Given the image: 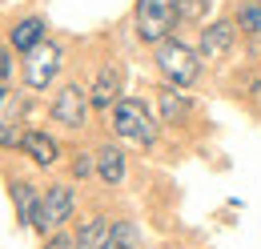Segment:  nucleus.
<instances>
[{"label": "nucleus", "mask_w": 261, "mask_h": 249, "mask_svg": "<svg viewBox=\"0 0 261 249\" xmlns=\"http://www.w3.org/2000/svg\"><path fill=\"white\" fill-rule=\"evenodd\" d=\"M100 249H137V229H133L129 221H117V225L109 229V237H105Z\"/></svg>", "instance_id": "4468645a"}, {"label": "nucleus", "mask_w": 261, "mask_h": 249, "mask_svg": "<svg viewBox=\"0 0 261 249\" xmlns=\"http://www.w3.org/2000/svg\"><path fill=\"white\" fill-rule=\"evenodd\" d=\"M12 201H16V213H20V221L36 225V213H40V193H36L29 181H16V185H12Z\"/></svg>", "instance_id": "f8f14e48"}, {"label": "nucleus", "mask_w": 261, "mask_h": 249, "mask_svg": "<svg viewBox=\"0 0 261 249\" xmlns=\"http://www.w3.org/2000/svg\"><path fill=\"white\" fill-rule=\"evenodd\" d=\"M185 109H189V101H185L181 93H173V89H169V93H161V117H165L169 124L181 121V117H185Z\"/></svg>", "instance_id": "2eb2a0df"}, {"label": "nucleus", "mask_w": 261, "mask_h": 249, "mask_svg": "<svg viewBox=\"0 0 261 249\" xmlns=\"http://www.w3.org/2000/svg\"><path fill=\"white\" fill-rule=\"evenodd\" d=\"M12 72V61H8V53H4V44H0V81Z\"/></svg>", "instance_id": "6ab92c4d"}, {"label": "nucleus", "mask_w": 261, "mask_h": 249, "mask_svg": "<svg viewBox=\"0 0 261 249\" xmlns=\"http://www.w3.org/2000/svg\"><path fill=\"white\" fill-rule=\"evenodd\" d=\"M113 129H117V137H125L133 145H153V137H157V124L149 117V109L133 96H121L113 105Z\"/></svg>", "instance_id": "f257e3e1"}, {"label": "nucleus", "mask_w": 261, "mask_h": 249, "mask_svg": "<svg viewBox=\"0 0 261 249\" xmlns=\"http://www.w3.org/2000/svg\"><path fill=\"white\" fill-rule=\"evenodd\" d=\"M233 36H237V24H229V20H217V24H209V29H201V61H221L229 48H233Z\"/></svg>", "instance_id": "0eeeda50"}, {"label": "nucleus", "mask_w": 261, "mask_h": 249, "mask_svg": "<svg viewBox=\"0 0 261 249\" xmlns=\"http://www.w3.org/2000/svg\"><path fill=\"white\" fill-rule=\"evenodd\" d=\"M97 173L105 185H121L125 181V153L117 149V145H105L97 153Z\"/></svg>", "instance_id": "9d476101"}, {"label": "nucleus", "mask_w": 261, "mask_h": 249, "mask_svg": "<svg viewBox=\"0 0 261 249\" xmlns=\"http://www.w3.org/2000/svg\"><path fill=\"white\" fill-rule=\"evenodd\" d=\"M209 4H213V0H177V20H185V24H193V20H205Z\"/></svg>", "instance_id": "f3484780"}, {"label": "nucleus", "mask_w": 261, "mask_h": 249, "mask_svg": "<svg viewBox=\"0 0 261 249\" xmlns=\"http://www.w3.org/2000/svg\"><path fill=\"white\" fill-rule=\"evenodd\" d=\"M177 24V0H137V36L145 44H161Z\"/></svg>", "instance_id": "7ed1b4c3"}, {"label": "nucleus", "mask_w": 261, "mask_h": 249, "mask_svg": "<svg viewBox=\"0 0 261 249\" xmlns=\"http://www.w3.org/2000/svg\"><path fill=\"white\" fill-rule=\"evenodd\" d=\"M20 149L33 157L36 165H57V157H61V149H57V141L48 137V133H24V141H20Z\"/></svg>", "instance_id": "1a4fd4ad"}, {"label": "nucleus", "mask_w": 261, "mask_h": 249, "mask_svg": "<svg viewBox=\"0 0 261 249\" xmlns=\"http://www.w3.org/2000/svg\"><path fill=\"white\" fill-rule=\"evenodd\" d=\"M72 217V189L68 185H53L44 189V197H40V213H36V229L44 233H53V229H61L65 221Z\"/></svg>", "instance_id": "39448f33"}, {"label": "nucleus", "mask_w": 261, "mask_h": 249, "mask_svg": "<svg viewBox=\"0 0 261 249\" xmlns=\"http://www.w3.org/2000/svg\"><path fill=\"white\" fill-rule=\"evenodd\" d=\"M40 40H44V20H36V16L20 20V24L12 29V48H16V53H24V57L33 53Z\"/></svg>", "instance_id": "9b49d317"}, {"label": "nucleus", "mask_w": 261, "mask_h": 249, "mask_svg": "<svg viewBox=\"0 0 261 249\" xmlns=\"http://www.w3.org/2000/svg\"><path fill=\"white\" fill-rule=\"evenodd\" d=\"M89 101H93V109H113V105L121 101V68H117V64L100 68V77H97V85H93V93H89Z\"/></svg>", "instance_id": "6e6552de"}, {"label": "nucleus", "mask_w": 261, "mask_h": 249, "mask_svg": "<svg viewBox=\"0 0 261 249\" xmlns=\"http://www.w3.org/2000/svg\"><path fill=\"white\" fill-rule=\"evenodd\" d=\"M93 169H97L93 157H89V153H76V161H72V173H76V177H89Z\"/></svg>", "instance_id": "a211bd4d"}, {"label": "nucleus", "mask_w": 261, "mask_h": 249, "mask_svg": "<svg viewBox=\"0 0 261 249\" xmlns=\"http://www.w3.org/2000/svg\"><path fill=\"white\" fill-rule=\"evenodd\" d=\"M57 72H61V48H57L53 40H40L33 53H29V61H24V81H29V89H48Z\"/></svg>", "instance_id": "20e7f679"}, {"label": "nucleus", "mask_w": 261, "mask_h": 249, "mask_svg": "<svg viewBox=\"0 0 261 249\" xmlns=\"http://www.w3.org/2000/svg\"><path fill=\"white\" fill-rule=\"evenodd\" d=\"M237 29L261 32V0H245V4L237 8Z\"/></svg>", "instance_id": "dca6fc26"}, {"label": "nucleus", "mask_w": 261, "mask_h": 249, "mask_svg": "<svg viewBox=\"0 0 261 249\" xmlns=\"http://www.w3.org/2000/svg\"><path fill=\"white\" fill-rule=\"evenodd\" d=\"M89 93L81 89V85H65L61 93H57V101H53V121L65 124V129H81L85 124V117H89Z\"/></svg>", "instance_id": "423d86ee"}, {"label": "nucleus", "mask_w": 261, "mask_h": 249, "mask_svg": "<svg viewBox=\"0 0 261 249\" xmlns=\"http://www.w3.org/2000/svg\"><path fill=\"white\" fill-rule=\"evenodd\" d=\"M201 53H193L189 44H181V40H161L157 44V64H161V72L177 85V89H185V85H193L197 72H201V61H197Z\"/></svg>", "instance_id": "f03ea898"}, {"label": "nucleus", "mask_w": 261, "mask_h": 249, "mask_svg": "<svg viewBox=\"0 0 261 249\" xmlns=\"http://www.w3.org/2000/svg\"><path fill=\"white\" fill-rule=\"evenodd\" d=\"M109 221L105 217H93V221H85L81 225V233H76V249H100L105 245V237H109Z\"/></svg>", "instance_id": "ddd939ff"}, {"label": "nucleus", "mask_w": 261, "mask_h": 249, "mask_svg": "<svg viewBox=\"0 0 261 249\" xmlns=\"http://www.w3.org/2000/svg\"><path fill=\"white\" fill-rule=\"evenodd\" d=\"M44 249H72V245H68V237H53V241H48Z\"/></svg>", "instance_id": "aec40b11"}]
</instances>
